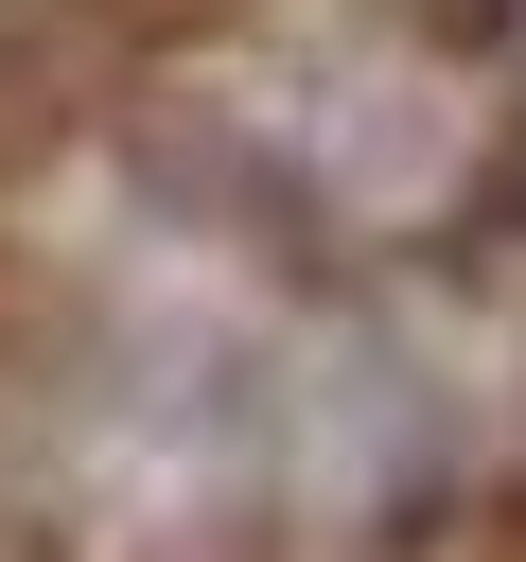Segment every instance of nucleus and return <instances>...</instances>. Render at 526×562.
Wrapping results in <instances>:
<instances>
[{
    "instance_id": "f257e3e1",
    "label": "nucleus",
    "mask_w": 526,
    "mask_h": 562,
    "mask_svg": "<svg viewBox=\"0 0 526 562\" xmlns=\"http://www.w3.org/2000/svg\"><path fill=\"white\" fill-rule=\"evenodd\" d=\"M508 18H526V0H508Z\"/></svg>"
}]
</instances>
